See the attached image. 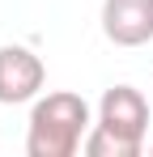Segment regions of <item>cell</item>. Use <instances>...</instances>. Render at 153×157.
<instances>
[{"instance_id": "1", "label": "cell", "mask_w": 153, "mask_h": 157, "mask_svg": "<svg viewBox=\"0 0 153 157\" xmlns=\"http://www.w3.org/2000/svg\"><path fill=\"white\" fill-rule=\"evenodd\" d=\"M94 128L89 102L73 89L43 94L30 106V128H26V153L30 157H73L85 149V136Z\"/></svg>"}, {"instance_id": "3", "label": "cell", "mask_w": 153, "mask_h": 157, "mask_svg": "<svg viewBox=\"0 0 153 157\" xmlns=\"http://www.w3.org/2000/svg\"><path fill=\"white\" fill-rule=\"evenodd\" d=\"M47 85V68L30 47H0V106L34 102Z\"/></svg>"}, {"instance_id": "5", "label": "cell", "mask_w": 153, "mask_h": 157, "mask_svg": "<svg viewBox=\"0 0 153 157\" xmlns=\"http://www.w3.org/2000/svg\"><path fill=\"white\" fill-rule=\"evenodd\" d=\"M85 153L89 157H140V144H132V140H124V136L106 132L102 123H94L89 136H85Z\"/></svg>"}, {"instance_id": "4", "label": "cell", "mask_w": 153, "mask_h": 157, "mask_svg": "<svg viewBox=\"0 0 153 157\" xmlns=\"http://www.w3.org/2000/svg\"><path fill=\"white\" fill-rule=\"evenodd\" d=\"M102 34L115 47L153 43V0H102Z\"/></svg>"}, {"instance_id": "6", "label": "cell", "mask_w": 153, "mask_h": 157, "mask_svg": "<svg viewBox=\"0 0 153 157\" xmlns=\"http://www.w3.org/2000/svg\"><path fill=\"white\" fill-rule=\"evenodd\" d=\"M149 149H153V144H149Z\"/></svg>"}, {"instance_id": "2", "label": "cell", "mask_w": 153, "mask_h": 157, "mask_svg": "<svg viewBox=\"0 0 153 157\" xmlns=\"http://www.w3.org/2000/svg\"><path fill=\"white\" fill-rule=\"evenodd\" d=\"M98 123L145 149V136H149V102H145V94L136 85H111L98 102Z\"/></svg>"}]
</instances>
